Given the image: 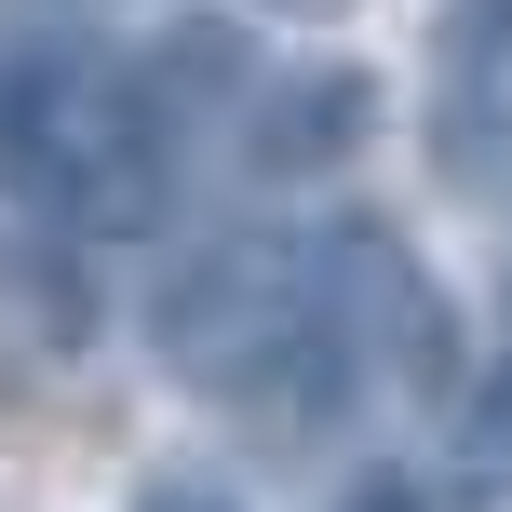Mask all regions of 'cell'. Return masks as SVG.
<instances>
[{
    "label": "cell",
    "instance_id": "cell-1",
    "mask_svg": "<svg viewBox=\"0 0 512 512\" xmlns=\"http://www.w3.org/2000/svg\"><path fill=\"white\" fill-rule=\"evenodd\" d=\"M149 337H162V364H176L216 418H243V432H270V445L337 432V405L364 391L351 351H337V310H324V256L270 243V230L203 243L176 283H162Z\"/></svg>",
    "mask_w": 512,
    "mask_h": 512
},
{
    "label": "cell",
    "instance_id": "cell-2",
    "mask_svg": "<svg viewBox=\"0 0 512 512\" xmlns=\"http://www.w3.org/2000/svg\"><path fill=\"white\" fill-rule=\"evenodd\" d=\"M176 176V122L149 95V54H108L81 27H0V203L54 230H149Z\"/></svg>",
    "mask_w": 512,
    "mask_h": 512
},
{
    "label": "cell",
    "instance_id": "cell-3",
    "mask_svg": "<svg viewBox=\"0 0 512 512\" xmlns=\"http://www.w3.org/2000/svg\"><path fill=\"white\" fill-rule=\"evenodd\" d=\"M310 256H324V310H337L351 378H391V391H445L459 378V310L432 297V270H418L378 216H337Z\"/></svg>",
    "mask_w": 512,
    "mask_h": 512
},
{
    "label": "cell",
    "instance_id": "cell-4",
    "mask_svg": "<svg viewBox=\"0 0 512 512\" xmlns=\"http://www.w3.org/2000/svg\"><path fill=\"white\" fill-rule=\"evenodd\" d=\"M512 149V0H445L432 27V162L445 189H499Z\"/></svg>",
    "mask_w": 512,
    "mask_h": 512
},
{
    "label": "cell",
    "instance_id": "cell-5",
    "mask_svg": "<svg viewBox=\"0 0 512 512\" xmlns=\"http://www.w3.org/2000/svg\"><path fill=\"white\" fill-rule=\"evenodd\" d=\"M364 122H378V81L364 68H283L270 95L243 108V162L256 176H310V162L364 149Z\"/></svg>",
    "mask_w": 512,
    "mask_h": 512
},
{
    "label": "cell",
    "instance_id": "cell-6",
    "mask_svg": "<svg viewBox=\"0 0 512 512\" xmlns=\"http://www.w3.org/2000/svg\"><path fill=\"white\" fill-rule=\"evenodd\" d=\"M445 512H512V364L445 405Z\"/></svg>",
    "mask_w": 512,
    "mask_h": 512
},
{
    "label": "cell",
    "instance_id": "cell-7",
    "mask_svg": "<svg viewBox=\"0 0 512 512\" xmlns=\"http://www.w3.org/2000/svg\"><path fill=\"white\" fill-rule=\"evenodd\" d=\"M337 512H432V499H418V486H391V472H364V486L337 499Z\"/></svg>",
    "mask_w": 512,
    "mask_h": 512
},
{
    "label": "cell",
    "instance_id": "cell-8",
    "mask_svg": "<svg viewBox=\"0 0 512 512\" xmlns=\"http://www.w3.org/2000/svg\"><path fill=\"white\" fill-rule=\"evenodd\" d=\"M135 512H230V499H203V486H149Z\"/></svg>",
    "mask_w": 512,
    "mask_h": 512
},
{
    "label": "cell",
    "instance_id": "cell-9",
    "mask_svg": "<svg viewBox=\"0 0 512 512\" xmlns=\"http://www.w3.org/2000/svg\"><path fill=\"white\" fill-rule=\"evenodd\" d=\"M270 14H351V0H270Z\"/></svg>",
    "mask_w": 512,
    "mask_h": 512
}]
</instances>
